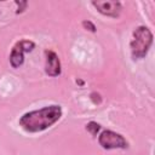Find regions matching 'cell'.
I'll use <instances>...</instances> for the list:
<instances>
[{"instance_id":"6da1fadb","label":"cell","mask_w":155,"mask_h":155,"mask_svg":"<svg viewBox=\"0 0 155 155\" xmlns=\"http://www.w3.org/2000/svg\"><path fill=\"white\" fill-rule=\"evenodd\" d=\"M62 116V108L59 105H48L38 110H31L19 117V126L30 133L41 132L51 127Z\"/></svg>"},{"instance_id":"7a4b0ae2","label":"cell","mask_w":155,"mask_h":155,"mask_svg":"<svg viewBox=\"0 0 155 155\" xmlns=\"http://www.w3.org/2000/svg\"><path fill=\"white\" fill-rule=\"evenodd\" d=\"M153 45V33L148 27L140 25L134 29L133 39L130 44L131 53L134 59L144 58Z\"/></svg>"},{"instance_id":"3957f363","label":"cell","mask_w":155,"mask_h":155,"mask_svg":"<svg viewBox=\"0 0 155 155\" xmlns=\"http://www.w3.org/2000/svg\"><path fill=\"white\" fill-rule=\"evenodd\" d=\"M98 143L103 149H126L128 147L127 140L120 134L110 130H104L99 137Z\"/></svg>"},{"instance_id":"277c9868","label":"cell","mask_w":155,"mask_h":155,"mask_svg":"<svg viewBox=\"0 0 155 155\" xmlns=\"http://www.w3.org/2000/svg\"><path fill=\"white\" fill-rule=\"evenodd\" d=\"M35 47V44L30 40H21L18 41L10 54V63L12 65V68H18L23 64L24 62V53L25 52H30L33 51Z\"/></svg>"},{"instance_id":"5b68a950","label":"cell","mask_w":155,"mask_h":155,"mask_svg":"<svg viewBox=\"0 0 155 155\" xmlns=\"http://www.w3.org/2000/svg\"><path fill=\"white\" fill-rule=\"evenodd\" d=\"M92 5L99 13L113 18L119 17L122 10V5L120 1H92Z\"/></svg>"},{"instance_id":"8992f818","label":"cell","mask_w":155,"mask_h":155,"mask_svg":"<svg viewBox=\"0 0 155 155\" xmlns=\"http://www.w3.org/2000/svg\"><path fill=\"white\" fill-rule=\"evenodd\" d=\"M45 57H46V64H45V71L48 76H58L62 73L61 69V61L57 56L56 52L51 50L45 51Z\"/></svg>"},{"instance_id":"52a82bcc","label":"cell","mask_w":155,"mask_h":155,"mask_svg":"<svg viewBox=\"0 0 155 155\" xmlns=\"http://www.w3.org/2000/svg\"><path fill=\"white\" fill-rule=\"evenodd\" d=\"M86 130L92 134V136H96L97 132L101 130V125L94 122V121H90L87 125H86Z\"/></svg>"},{"instance_id":"ba28073f","label":"cell","mask_w":155,"mask_h":155,"mask_svg":"<svg viewBox=\"0 0 155 155\" xmlns=\"http://www.w3.org/2000/svg\"><path fill=\"white\" fill-rule=\"evenodd\" d=\"M15 2H16V5L18 6V8H17L16 13H22V12L27 8V5H28V2H27V1H18V0H16Z\"/></svg>"},{"instance_id":"9c48e42d","label":"cell","mask_w":155,"mask_h":155,"mask_svg":"<svg viewBox=\"0 0 155 155\" xmlns=\"http://www.w3.org/2000/svg\"><path fill=\"white\" fill-rule=\"evenodd\" d=\"M82 27H84L85 29H87V30L92 31V33H94V31H96V25H94L91 21H82Z\"/></svg>"}]
</instances>
